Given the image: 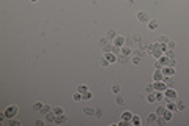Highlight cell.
Returning a JSON list of instances; mask_svg holds the SVG:
<instances>
[{"label": "cell", "instance_id": "ee69618b", "mask_svg": "<svg viewBox=\"0 0 189 126\" xmlns=\"http://www.w3.org/2000/svg\"><path fill=\"white\" fill-rule=\"evenodd\" d=\"M103 109H96V110H94V117H96V118H101L103 117Z\"/></svg>", "mask_w": 189, "mask_h": 126}, {"label": "cell", "instance_id": "30bf717a", "mask_svg": "<svg viewBox=\"0 0 189 126\" xmlns=\"http://www.w3.org/2000/svg\"><path fill=\"white\" fill-rule=\"evenodd\" d=\"M106 58H107L110 63H115V61H118L117 54H113V52H107V54H106Z\"/></svg>", "mask_w": 189, "mask_h": 126}, {"label": "cell", "instance_id": "f1b7e54d", "mask_svg": "<svg viewBox=\"0 0 189 126\" xmlns=\"http://www.w3.org/2000/svg\"><path fill=\"white\" fill-rule=\"evenodd\" d=\"M103 51H104L106 54H107V52H112V51H113V44H112V43H109L107 46H104V47H103Z\"/></svg>", "mask_w": 189, "mask_h": 126}, {"label": "cell", "instance_id": "ffe728a7", "mask_svg": "<svg viewBox=\"0 0 189 126\" xmlns=\"http://www.w3.org/2000/svg\"><path fill=\"white\" fill-rule=\"evenodd\" d=\"M120 54H123V55H131V49H129V46H121V49H120Z\"/></svg>", "mask_w": 189, "mask_h": 126}, {"label": "cell", "instance_id": "5bb4252c", "mask_svg": "<svg viewBox=\"0 0 189 126\" xmlns=\"http://www.w3.org/2000/svg\"><path fill=\"white\" fill-rule=\"evenodd\" d=\"M156 80H164L162 69H156V71H155V82H156Z\"/></svg>", "mask_w": 189, "mask_h": 126}, {"label": "cell", "instance_id": "7a4b0ae2", "mask_svg": "<svg viewBox=\"0 0 189 126\" xmlns=\"http://www.w3.org/2000/svg\"><path fill=\"white\" fill-rule=\"evenodd\" d=\"M136 17H137L139 22H143V24H148V22H150V17H148V14H147L145 11H137Z\"/></svg>", "mask_w": 189, "mask_h": 126}, {"label": "cell", "instance_id": "d590c367", "mask_svg": "<svg viewBox=\"0 0 189 126\" xmlns=\"http://www.w3.org/2000/svg\"><path fill=\"white\" fill-rule=\"evenodd\" d=\"M107 44H109V39H107L106 36L99 39V46H101V47H104V46H107Z\"/></svg>", "mask_w": 189, "mask_h": 126}, {"label": "cell", "instance_id": "7dc6e473", "mask_svg": "<svg viewBox=\"0 0 189 126\" xmlns=\"http://www.w3.org/2000/svg\"><path fill=\"white\" fill-rule=\"evenodd\" d=\"M153 51H155V44H147V52L148 54H151Z\"/></svg>", "mask_w": 189, "mask_h": 126}, {"label": "cell", "instance_id": "836d02e7", "mask_svg": "<svg viewBox=\"0 0 189 126\" xmlns=\"http://www.w3.org/2000/svg\"><path fill=\"white\" fill-rule=\"evenodd\" d=\"M87 90H88V87H87V85H84V83H81V85L77 87V92H79V93H85Z\"/></svg>", "mask_w": 189, "mask_h": 126}, {"label": "cell", "instance_id": "74e56055", "mask_svg": "<svg viewBox=\"0 0 189 126\" xmlns=\"http://www.w3.org/2000/svg\"><path fill=\"white\" fill-rule=\"evenodd\" d=\"M177 101V99H175ZM184 102H181V101H177V110H184Z\"/></svg>", "mask_w": 189, "mask_h": 126}, {"label": "cell", "instance_id": "ba28073f", "mask_svg": "<svg viewBox=\"0 0 189 126\" xmlns=\"http://www.w3.org/2000/svg\"><path fill=\"white\" fill-rule=\"evenodd\" d=\"M66 120H68V117H66L65 114H62V115H57V117H55V121H54V123H57V124H63V123H66Z\"/></svg>", "mask_w": 189, "mask_h": 126}, {"label": "cell", "instance_id": "cb8c5ba5", "mask_svg": "<svg viewBox=\"0 0 189 126\" xmlns=\"http://www.w3.org/2000/svg\"><path fill=\"white\" fill-rule=\"evenodd\" d=\"M91 96H93V93H91L90 90H87L85 93H82V101H87V99H90Z\"/></svg>", "mask_w": 189, "mask_h": 126}, {"label": "cell", "instance_id": "b9f144b4", "mask_svg": "<svg viewBox=\"0 0 189 126\" xmlns=\"http://www.w3.org/2000/svg\"><path fill=\"white\" fill-rule=\"evenodd\" d=\"M167 65L175 68V65H177V58H175V57H173V58H169V63H167Z\"/></svg>", "mask_w": 189, "mask_h": 126}, {"label": "cell", "instance_id": "816d5d0a", "mask_svg": "<svg viewBox=\"0 0 189 126\" xmlns=\"http://www.w3.org/2000/svg\"><path fill=\"white\" fill-rule=\"evenodd\" d=\"M137 47H139V49H142V51H147V43H140Z\"/></svg>", "mask_w": 189, "mask_h": 126}, {"label": "cell", "instance_id": "52a82bcc", "mask_svg": "<svg viewBox=\"0 0 189 126\" xmlns=\"http://www.w3.org/2000/svg\"><path fill=\"white\" fill-rule=\"evenodd\" d=\"M125 41H126V38L118 35L115 39H113V44H115V46H118V47H121V46H125Z\"/></svg>", "mask_w": 189, "mask_h": 126}, {"label": "cell", "instance_id": "8992f818", "mask_svg": "<svg viewBox=\"0 0 189 126\" xmlns=\"http://www.w3.org/2000/svg\"><path fill=\"white\" fill-rule=\"evenodd\" d=\"M156 120H158V114L156 112H151L147 117V124H153V123H156Z\"/></svg>", "mask_w": 189, "mask_h": 126}, {"label": "cell", "instance_id": "d6986e66", "mask_svg": "<svg viewBox=\"0 0 189 126\" xmlns=\"http://www.w3.org/2000/svg\"><path fill=\"white\" fill-rule=\"evenodd\" d=\"M52 112H54L55 115H62V114H65L63 107H60V106H55V107H52Z\"/></svg>", "mask_w": 189, "mask_h": 126}, {"label": "cell", "instance_id": "9a60e30c", "mask_svg": "<svg viewBox=\"0 0 189 126\" xmlns=\"http://www.w3.org/2000/svg\"><path fill=\"white\" fill-rule=\"evenodd\" d=\"M44 117H46V121H50V123H54V121H55V117H57V115H55V114H54V112L50 110V112H47V114H46Z\"/></svg>", "mask_w": 189, "mask_h": 126}, {"label": "cell", "instance_id": "5b68a950", "mask_svg": "<svg viewBox=\"0 0 189 126\" xmlns=\"http://www.w3.org/2000/svg\"><path fill=\"white\" fill-rule=\"evenodd\" d=\"M162 74H164V76H175V68L165 65V66L162 68Z\"/></svg>", "mask_w": 189, "mask_h": 126}, {"label": "cell", "instance_id": "83f0119b", "mask_svg": "<svg viewBox=\"0 0 189 126\" xmlns=\"http://www.w3.org/2000/svg\"><path fill=\"white\" fill-rule=\"evenodd\" d=\"M99 65L106 68V66H109V65H110V61H109V60H107V58L104 57V58H101V60H99Z\"/></svg>", "mask_w": 189, "mask_h": 126}, {"label": "cell", "instance_id": "6da1fadb", "mask_svg": "<svg viewBox=\"0 0 189 126\" xmlns=\"http://www.w3.org/2000/svg\"><path fill=\"white\" fill-rule=\"evenodd\" d=\"M17 110H19V107L13 104V106H8V107L3 110V114L6 115V118H14V117L17 115Z\"/></svg>", "mask_w": 189, "mask_h": 126}, {"label": "cell", "instance_id": "8fae6325", "mask_svg": "<svg viewBox=\"0 0 189 126\" xmlns=\"http://www.w3.org/2000/svg\"><path fill=\"white\" fill-rule=\"evenodd\" d=\"M147 27H148V30H151V32H155V30L158 29V20H156V19H151L150 22H148V25H147Z\"/></svg>", "mask_w": 189, "mask_h": 126}, {"label": "cell", "instance_id": "11a10c76", "mask_svg": "<svg viewBox=\"0 0 189 126\" xmlns=\"http://www.w3.org/2000/svg\"><path fill=\"white\" fill-rule=\"evenodd\" d=\"M131 43H132V38H126V41H125V44H126V46H129Z\"/></svg>", "mask_w": 189, "mask_h": 126}, {"label": "cell", "instance_id": "277c9868", "mask_svg": "<svg viewBox=\"0 0 189 126\" xmlns=\"http://www.w3.org/2000/svg\"><path fill=\"white\" fill-rule=\"evenodd\" d=\"M164 95H165V98H167V99H177V90H173L172 87L167 88V90L164 92Z\"/></svg>", "mask_w": 189, "mask_h": 126}, {"label": "cell", "instance_id": "2e32d148", "mask_svg": "<svg viewBox=\"0 0 189 126\" xmlns=\"http://www.w3.org/2000/svg\"><path fill=\"white\" fill-rule=\"evenodd\" d=\"M52 110V107L50 106H47V104H43V107H41V110L38 112V114H41V115H46L47 112H50Z\"/></svg>", "mask_w": 189, "mask_h": 126}, {"label": "cell", "instance_id": "e575fe53", "mask_svg": "<svg viewBox=\"0 0 189 126\" xmlns=\"http://www.w3.org/2000/svg\"><path fill=\"white\" fill-rule=\"evenodd\" d=\"M158 43H161V44H167V43H169V38L162 35V36H159V39H158Z\"/></svg>", "mask_w": 189, "mask_h": 126}, {"label": "cell", "instance_id": "d4e9b609", "mask_svg": "<svg viewBox=\"0 0 189 126\" xmlns=\"http://www.w3.org/2000/svg\"><path fill=\"white\" fill-rule=\"evenodd\" d=\"M41 107H43V104H41V102H35L33 106H32V109H33L35 112H40V110H41Z\"/></svg>", "mask_w": 189, "mask_h": 126}, {"label": "cell", "instance_id": "60d3db41", "mask_svg": "<svg viewBox=\"0 0 189 126\" xmlns=\"http://www.w3.org/2000/svg\"><path fill=\"white\" fill-rule=\"evenodd\" d=\"M134 55H139V57L142 58V57L145 55V51H142V49H139V47H137V51H134Z\"/></svg>", "mask_w": 189, "mask_h": 126}, {"label": "cell", "instance_id": "f907efd6", "mask_svg": "<svg viewBox=\"0 0 189 126\" xmlns=\"http://www.w3.org/2000/svg\"><path fill=\"white\" fill-rule=\"evenodd\" d=\"M123 2H125L128 6H134V0H123Z\"/></svg>", "mask_w": 189, "mask_h": 126}, {"label": "cell", "instance_id": "db71d44e", "mask_svg": "<svg viewBox=\"0 0 189 126\" xmlns=\"http://www.w3.org/2000/svg\"><path fill=\"white\" fill-rule=\"evenodd\" d=\"M35 123H36V126H43L44 124V120H36Z\"/></svg>", "mask_w": 189, "mask_h": 126}, {"label": "cell", "instance_id": "3957f363", "mask_svg": "<svg viewBox=\"0 0 189 126\" xmlns=\"http://www.w3.org/2000/svg\"><path fill=\"white\" fill-rule=\"evenodd\" d=\"M153 87H155V90H158V92H165V90H167V85L164 83V80H156V82L153 83Z\"/></svg>", "mask_w": 189, "mask_h": 126}, {"label": "cell", "instance_id": "4316f807", "mask_svg": "<svg viewBox=\"0 0 189 126\" xmlns=\"http://www.w3.org/2000/svg\"><path fill=\"white\" fill-rule=\"evenodd\" d=\"M132 41H134V43H136L137 46H139L140 43H143V39H142V36H140V35H136L134 38H132Z\"/></svg>", "mask_w": 189, "mask_h": 126}, {"label": "cell", "instance_id": "bcb514c9", "mask_svg": "<svg viewBox=\"0 0 189 126\" xmlns=\"http://www.w3.org/2000/svg\"><path fill=\"white\" fill-rule=\"evenodd\" d=\"M167 47H169V49H175V47H177L175 41H170V39H169V43H167Z\"/></svg>", "mask_w": 189, "mask_h": 126}, {"label": "cell", "instance_id": "1f68e13d", "mask_svg": "<svg viewBox=\"0 0 189 126\" xmlns=\"http://www.w3.org/2000/svg\"><path fill=\"white\" fill-rule=\"evenodd\" d=\"M139 61H140V57H139V55H132V58H131V63H132V65H139Z\"/></svg>", "mask_w": 189, "mask_h": 126}, {"label": "cell", "instance_id": "f35d334b", "mask_svg": "<svg viewBox=\"0 0 189 126\" xmlns=\"http://www.w3.org/2000/svg\"><path fill=\"white\" fill-rule=\"evenodd\" d=\"M10 126H19V124H21V121H19V120H13V118H10Z\"/></svg>", "mask_w": 189, "mask_h": 126}, {"label": "cell", "instance_id": "7c38bea8", "mask_svg": "<svg viewBox=\"0 0 189 126\" xmlns=\"http://www.w3.org/2000/svg\"><path fill=\"white\" fill-rule=\"evenodd\" d=\"M164 83L167 85V88L173 87V79H172V76H164Z\"/></svg>", "mask_w": 189, "mask_h": 126}, {"label": "cell", "instance_id": "4fadbf2b", "mask_svg": "<svg viewBox=\"0 0 189 126\" xmlns=\"http://www.w3.org/2000/svg\"><path fill=\"white\" fill-rule=\"evenodd\" d=\"M117 36H118V35H117V32H115V30H109V32L106 33V38H107L109 41H113Z\"/></svg>", "mask_w": 189, "mask_h": 126}, {"label": "cell", "instance_id": "603a6c76", "mask_svg": "<svg viewBox=\"0 0 189 126\" xmlns=\"http://www.w3.org/2000/svg\"><path fill=\"white\" fill-rule=\"evenodd\" d=\"M167 121H170L172 120V110H169V109H165V112H164V115H162Z\"/></svg>", "mask_w": 189, "mask_h": 126}, {"label": "cell", "instance_id": "681fc988", "mask_svg": "<svg viewBox=\"0 0 189 126\" xmlns=\"http://www.w3.org/2000/svg\"><path fill=\"white\" fill-rule=\"evenodd\" d=\"M117 104H118V106H123V104H125V99H123L121 96H117Z\"/></svg>", "mask_w": 189, "mask_h": 126}, {"label": "cell", "instance_id": "8d00e7d4", "mask_svg": "<svg viewBox=\"0 0 189 126\" xmlns=\"http://www.w3.org/2000/svg\"><path fill=\"white\" fill-rule=\"evenodd\" d=\"M147 101H148V102H155V101H156V98H155V92H153V93H148Z\"/></svg>", "mask_w": 189, "mask_h": 126}, {"label": "cell", "instance_id": "c3c4849f", "mask_svg": "<svg viewBox=\"0 0 189 126\" xmlns=\"http://www.w3.org/2000/svg\"><path fill=\"white\" fill-rule=\"evenodd\" d=\"M162 68H164V65H162V63L158 60V61L155 63V69H162Z\"/></svg>", "mask_w": 189, "mask_h": 126}, {"label": "cell", "instance_id": "4dcf8cb0", "mask_svg": "<svg viewBox=\"0 0 189 126\" xmlns=\"http://www.w3.org/2000/svg\"><path fill=\"white\" fill-rule=\"evenodd\" d=\"M156 123H158L159 126H165V123H167V120H165L164 117H158V120H156Z\"/></svg>", "mask_w": 189, "mask_h": 126}, {"label": "cell", "instance_id": "44dd1931", "mask_svg": "<svg viewBox=\"0 0 189 126\" xmlns=\"http://www.w3.org/2000/svg\"><path fill=\"white\" fill-rule=\"evenodd\" d=\"M120 90H121L120 83H113V85H112V88H110V92H112V93H115V95H118V93H120Z\"/></svg>", "mask_w": 189, "mask_h": 126}, {"label": "cell", "instance_id": "7bdbcfd3", "mask_svg": "<svg viewBox=\"0 0 189 126\" xmlns=\"http://www.w3.org/2000/svg\"><path fill=\"white\" fill-rule=\"evenodd\" d=\"M72 99H74V101H82V93H79V92H77V93H74Z\"/></svg>", "mask_w": 189, "mask_h": 126}, {"label": "cell", "instance_id": "d6a6232c", "mask_svg": "<svg viewBox=\"0 0 189 126\" xmlns=\"http://www.w3.org/2000/svg\"><path fill=\"white\" fill-rule=\"evenodd\" d=\"M158 60H159V61L162 63V65H164V66H165V65H167V63H169V57H167V55H162V57H159Z\"/></svg>", "mask_w": 189, "mask_h": 126}, {"label": "cell", "instance_id": "484cf974", "mask_svg": "<svg viewBox=\"0 0 189 126\" xmlns=\"http://www.w3.org/2000/svg\"><path fill=\"white\" fill-rule=\"evenodd\" d=\"M118 61H120V63H128V61H129V55H123V54H121V55L118 57Z\"/></svg>", "mask_w": 189, "mask_h": 126}, {"label": "cell", "instance_id": "f546056e", "mask_svg": "<svg viewBox=\"0 0 189 126\" xmlns=\"http://www.w3.org/2000/svg\"><path fill=\"white\" fill-rule=\"evenodd\" d=\"M164 112H165V107H164V106H159V107L156 109V114H158V117H162V115H164Z\"/></svg>", "mask_w": 189, "mask_h": 126}, {"label": "cell", "instance_id": "ac0fdd59", "mask_svg": "<svg viewBox=\"0 0 189 126\" xmlns=\"http://www.w3.org/2000/svg\"><path fill=\"white\" fill-rule=\"evenodd\" d=\"M155 98H156V101H164L165 95H164V92H158V90H155Z\"/></svg>", "mask_w": 189, "mask_h": 126}, {"label": "cell", "instance_id": "e0dca14e", "mask_svg": "<svg viewBox=\"0 0 189 126\" xmlns=\"http://www.w3.org/2000/svg\"><path fill=\"white\" fill-rule=\"evenodd\" d=\"M94 110H96V109H93V107H90V106H88V107H84V110H82V112H84L85 115L91 117V115H94Z\"/></svg>", "mask_w": 189, "mask_h": 126}, {"label": "cell", "instance_id": "7402d4cb", "mask_svg": "<svg viewBox=\"0 0 189 126\" xmlns=\"http://www.w3.org/2000/svg\"><path fill=\"white\" fill-rule=\"evenodd\" d=\"M131 123H132V124H137V126H140L142 120H140V117H139V115H132V120H131Z\"/></svg>", "mask_w": 189, "mask_h": 126}, {"label": "cell", "instance_id": "ab89813d", "mask_svg": "<svg viewBox=\"0 0 189 126\" xmlns=\"http://www.w3.org/2000/svg\"><path fill=\"white\" fill-rule=\"evenodd\" d=\"M164 55H167L169 58H173V57H175V52H173V49H169V51H167Z\"/></svg>", "mask_w": 189, "mask_h": 126}, {"label": "cell", "instance_id": "9c48e42d", "mask_svg": "<svg viewBox=\"0 0 189 126\" xmlns=\"http://www.w3.org/2000/svg\"><path fill=\"white\" fill-rule=\"evenodd\" d=\"M132 112H129V110H125L123 114H121V120H125V121H129L131 123V120H132Z\"/></svg>", "mask_w": 189, "mask_h": 126}, {"label": "cell", "instance_id": "f6af8a7d", "mask_svg": "<svg viewBox=\"0 0 189 126\" xmlns=\"http://www.w3.org/2000/svg\"><path fill=\"white\" fill-rule=\"evenodd\" d=\"M145 90H147L148 93H153V92H155V87H153V83H148V85L145 87Z\"/></svg>", "mask_w": 189, "mask_h": 126}, {"label": "cell", "instance_id": "9f6ffc18", "mask_svg": "<svg viewBox=\"0 0 189 126\" xmlns=\"http://www.w3.org/2000/svg\"><path fill=\"white\" fill-rule=\"evenodd\" d=\"M30 2H33V3H35V2H38V0H30Z\"/></svg>", "mask_w": 189, "mask_h": 126}, {"label": "cell", "instance_id": "f5cc1de1", "mask_svg": "<svg viewBox=\"0 0 189 126\" xmlns=\"http://www.w3.org/2000/svg\"><path fill=\"white\" fill-rule=\"evenodd\" d=\"M129 124V121H125V120H121L120 123H118V126H128Z\"/></svg>", "mask_w": 189, "mask_h": 126}]
</instances>
